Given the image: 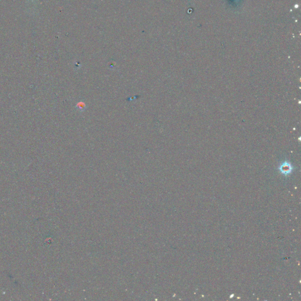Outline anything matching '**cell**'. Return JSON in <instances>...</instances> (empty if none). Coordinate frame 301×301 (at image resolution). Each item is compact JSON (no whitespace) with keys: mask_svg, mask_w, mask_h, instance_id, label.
Returning <instances> with one entry per match:
<instances>
[{"mask_svg":"<svg viewBox=\"0 0 301 301\" xmlns=\"http://www.w3.org/2000/svg\"><path fill=\"white\" fill-rule=\"evenodd\" d=\"M279 170L282 174L283 175H287L291 173L293 170V167L292 165L288 162L283 163L279 167Z\"/></svg>","mask_w":301,"mask_h":301,"instance_id":"cell-1","label":"cell"}]
</instances>
